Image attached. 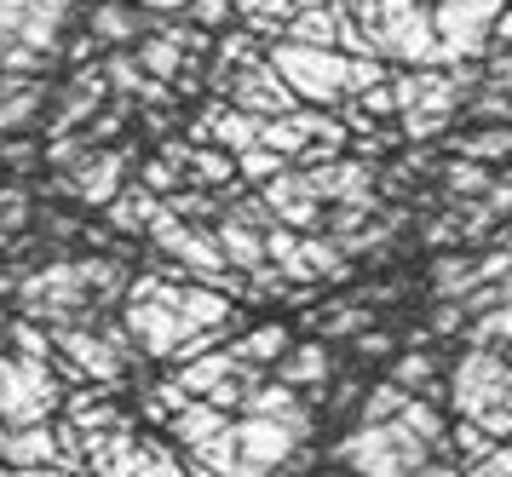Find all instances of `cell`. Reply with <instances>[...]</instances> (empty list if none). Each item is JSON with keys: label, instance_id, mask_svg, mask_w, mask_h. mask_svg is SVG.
Instances as JSON below:
<instances>
[{"label": "cell", "instance_id": "1", "mask_svg": "<svg viewBox=\"0 0 512 477\" xmlns=\"http://www.w3.org/2000/svg\"><path fill=\"white\" fill-rule=\"evenodd\" d=\"M271 69L282 75V87L305 98V104H334L346 92V58L328 52V46H294L277 41L271 46Z\"/></svg>", "mask_w": 512, "mask_h": 477}, {"label": "cell", "instance_id": "2", "mask_svg": "<svg viewBox=\"0 0 512 477\" xmlns=\"http://www.w3.org/2000/svg\"><path fill=\"white\" fill-rule=\"evenodd\" d=\"M495 18H501V0H438V12H432V29H438V58L484 52Z\"/></svg>", "mask_w": 512, "mask_h": 477}, {"label": "cell", "instance_id": "3", "mask_svg": "<svg viewBox=\"0 0 512 477\" xmlns=\"http://www.w3.org/2000/svg\"><path fill=\"white\" fill-rule=\"evenodd\" d=\"M512 391V368L501 357H489V351H466L461 363H455V409L478 426L489 409H501Z\"/></svg>", "mask_w": 512, "mask_h": 477}, {"label": "cell", "instance_id": "4", "mask_svg": "<svg viewBox=\"0 0 512 477\" xmlns=\"http://www.w3.org/2000/svg\"><path fill=\"white\" fill-rule=\"evenodd\" d=\"M231 98H236V110H242V115H259V121H277V115L300 110V98L282 87V75L271 64H248V69H242V75H236V87H231Z\"/></svg>", "mask_w": 512, "mask_h": 477}, {"label": "cell", "instance_id": "5", "mask_svg": "<svg viewBox=\"0 0 512 477\" xmlns=\"http://www.w3.org/2000/svg\"><path fill=\"white\" fill-rule=\"evenodd\" d=\"M121 173H127V156L121 150H93V156H81L64 173V190L81 196L87 207H110L121 196Z\"/></svg>", "mask_w": 512, "mask_h": 477}, {"label": "cell", "instance_id": "6", "mask_svg": "<svg viewBox=\"0 0 512 477\" xmlns=\"http://www.w3.org/2000/svg\"><path fill=\"white\" fill-rule=\"evenodd\" d=\"M127 334L150 351V357H173V351H185V322L173 305H150V299H133L127 305Z\"/></svg>", "mask_w": 512, "mask_h": 477}, {"label": "cell", "instance_id": "7", "mask_svg": "<svg viewBox=\"0 0 512 477\" xmlns=\"http://www.w3.org/2000/svg\"><path fill=\"white\" fill-rule=\"evenodd\" d=\"M265 207L282 225H294V236H311L323 225V202L305 190V179H265Z\"/></svg>", "mask_w": 512, "mask_h": 477}, {"label": "cell", "instance_id": "8", "mask_svg": "<svg viewBox=\"0 0 512 477\" xmlns=\"http://www.w3.org/2000/svg\"><path fill=\"white\" fill-rule=\"evenodd\" d=\"M305 190L317 202H351V207H369V173L363 167H311L305 173Z\"/></svg>", "mask_w": 512, "mask_h": 477}, {"label": "cell", "instance_id": "9", "mask_svg": "<svg viewBox=\"0 0 512 477\" xmlns=\"http://www.w3.org/2000/svg\"><path fill=\"white\" fill-rule=\"evenodd\" d=\"M58 345L70 351L75 363L98 374V380H121V351L116 340H104V334H87V328H58Z\"/></svg>", "mask_w": 512, "mask_h": 477}, {"label": "cell", "instance_id": "10", "mask_svg": "<svg viewBox=\"0 0 512 477\" xmlns=\"http://www.w3.org/2000/svg\"><path fill=\"white\" fill-rule=\"evenodd\" d=\"M236 443H242V455H248V472H254V466H282V460H288V449H294V437L282 432V426L254 420V414L236 426Z\"/></svg>", "mask_w": 512, "mask_h": 477}, {"label": "cell", "instance_id": "11", "mask_svg": "<svg viewBox=\"0 0 512 477\" xmlns=\"http://www.w3.org/2000/svg\"><path fill=\"white\" fill-rule=\"evenodd\" d=\"M179 322H185V334H219V322L231 317V305H225V294H213V288H179Z\"/></svg>", "mask_w": 512, "mask_h": 477}, {"label": "cell", "instance_id": "12", "mask_svg": "<svg viewBox=\"0 0 512 477\" xmlns=\"http://www.w3.org/2000/svg\"><path fill=\"white\" fill-rule=\"evenodd\" d=\"M41 98H47V87H41V81L6 75V81H0V138L18 133V127H29V115L41 110Z\"/></svg>", "mask_w": 512, "mask_h": 477}, {"label": "cell", "instance_id": "13", "mask_svg": "<svg viewBox=\"0 0 512 477\" xmlns=\"http://www.w3.org/2000/svg\"><path fill=\"white\" fill-rule=\"evenodd\" d=\"M196 46H202V35H150L139 46V69L156 75V81H167V75L185 69V52H196Z\"/></svg>", "mask_w": 512, "mask_h": 477}, {"label": "cell", "instance_id": "14", "mask_svg": "<svg viewBox=\"0 0 512 477\" xmlns=\"http://www.w3.org/2000/svg\"><path fill=\"white\" fill-rule=\"evenodd\" d=\"M64 18H70V0H35V12H29V23L18 29V41H12V46H29V52L41 58V52H52V46H58Z\"/></svg>", "mask_w": 512, "mask_h": 477}, {"label": "cell", "instance_id": "15", "mask_svg": "<svg viewBox=\"0 0 512 477\" xmlns=\"http://www.w3.org/2000/svg\"><path fill=\"white\" fill-rule=\"evenodd\" d=\"M213 242H219V253H225V259H236L242 271H254V276L265 271V236H259V230L219 219V225H213Z\"/></svg>", "mask_w": 512, "mask_h": 477}, {"label": "cell", "instance_id": "16", "mask_svg": "<svg viewBox=\"0 0 512 477\" xmlns=\"http://www.w3.org/2000/svg\"><path fill=\"white\" fill-rule=\"evenodd\" d=\"M213 127V144H219V156L231 150V156H248L259 150V115H242V110H213L208 115Z\"/></svg>", "mask_w": 512, "mask_h": 477}, {"label": "cell", "instance_id": "17", "mask_svg": "<svg viewBox=\"0 0 512 477\" xmlns=\"http://www.w3.org/2000/svg\"><path fill=\"white\" fill-rule=\"evenodd\" d=\"M328 380V351L323 345H294V351H282V386L300 391V386H317Z\"/></svg>", "mask_w": 512, "mask_h": 477}, {"label": "cell", "instance_id": "18", "mask_svg": "<svg viewBox=\"0 0 512 477\" xmlns=\"http://www.w3.org/2000/svg\"><path fill=\"white\" fill-rule=\"evenodd\" d=\"M156 213H162V207H156V196H150L144 184H127L116 202H110V225H116V230H144Z\"/></svg>", "mask_w": 512, "mask_h": 477}, {"label": "cell", "instance_id": "19", "mask_svg": "<svg viewBox=\"0 0 512 477\" xmlns=\"http://www.w3.org/2000/svg\"><path fill=\"white\" fill-rule=\"evenodd\" d=\"M334 35H340V18H334L328 6H311V12H300V18L288 23V35H282V41H294V46H328V52H334Z\"/></svg>", "mask_w": 512, "mask_h": 477}, {"label": "cell", "instance_id": "20", "mask_svg": "<svg viewBox=\"0 0 512 477\" xmlns=\"http://www.w3.org/2000/svg\"><path fill=\"white\" fill-rule=\"evenodd\" d=\"M282 351H288V334H282V322H265V328H254L248 340L236 345L231 357L242 368H254V363H282Z\"/></svg>", "mask_w": 512, "mask_h": 477}, {"label": "cell", "instance_id": "21", "mask_svg": "<svg viewBox=\"0 0 512 477\" xmlns=\"http://www.w3.org/2000/svg\"><path fill=\"white\" fill-rule=\"evenodd\" d=\"M231 374H236V357H231V351H213V357H202V363L179 368V386H185V391H219Z\"/></svg>", "mask_w": 512, "mask_h": 477}, {"label": "cell", "instance_id": "22", "mask_svg": "<svg viewBox=\"0 0 512 477\" xmlns=\"http://www.w3.org/2000/svg\"><path fill=\"white\" fill-rule=\"evenodd\" d=\"M93 35H98V41H139L144 18L133 12V6L110 0V6H98V12H93Z\"/></svg>", "mask_w": 512, "mask_h": 477}, {"label": "cell", "instance_id": "23", "mask_svg": "<svg viewBox=\"0 0 512 477\" xmlns=\"http://www.w3.org/2000/svg\"><path fill=\"white\" fill-rule=\"evenodd\" d=\"M104 81H110L116 92H139V98H150V104H162V81H150L133 58H110V64H104Z\"/></svg>", "mask_w": 512, "mask_h": 477}, {"label": "cell", "instance_id": "24", "mask_svg": "<svg viewBox=\"0 0 512 477\" xmlns=\"http://www.w3.org/2000/svg\"><path fill=\"white\" fill-rule=\"evenodd\" d=\"M495 156H512V127H484V133L461 138V161H495Z\"/></svg>", "mask_w": 512, "mask_h": 477}, {"label": "cell", "instance_id": "25", "mask_svg": "<svg viewBox=\"0 0 512 477\" xmlns=\"http://www.w3.org/2000/svg\"><path fill=\"white\" fill-rule=\"evenodd\" d=\"M0 455L18 460V466H35V460H52V432H18V437H0Z\"/></svg>", "mask_w": 512, "mask_h": 477}, {"label": "cell", "instance_id": "26", "mask_svg": "<svg viewBox=\"0 0 512 477\" xmlns=\"http://www.w3.org/2000/svg\"><path fill=\"white\" fill-rule=\"evenodd\" d=\"M173 426H179V437H190V443H208V437L225 432V420L213 409H202V403H185V414H179Z\"/></svg>", "mask_w": 512, "mask_h": 477}, {"label": "cell", "instance_id": "27", "mask_svg": "<svg viewBox=\"0 0 512 477\" xmlns=\"http://www.w3.org/2000/svg\"><path fill=\"white\" fill-rule=\"evenodd\" d=\"M236 6H242L248 18H259V23H282V18L294 23L300 12H311L317 0H236Z\"/></svg>", "mask_w": 512, "mask_h": 477}, {"label": "cell", "instance_id": "28", "mask_svg": "<svg viewBox=\"0 0 512 477\" xmlns=\"http://www.w3.org/2000/svg\"><path fill=\"white\" fill-rule=\"evenodd\" d=\"M466 288H478V265H472V259H443L438 265V294L455 299V294H466Z\"/></svg>", "mask_w": 512, "mask_h": 477}, {"label": "cell", "instance_id": "29", "mask_svg": "<svg viewBox=\"0 0 512 477\" xmlns=\"http://www.w3.org/2000/svg\"><path fill=\"white\" fill-rule=\"evenodd\" d=\"M185 167H190V173H196L202 184H225V179L236 173V161H231V156H219V150H190Z\"/></svg>", "mask_w": 512, "mask_h": 477}, {"label": "cell", "instance_id": "30", "mask_svg": "<svg viewBox=\"0 0 512 477\" xmlns=\"http://www.w3.org/2000/svg\"><path fill=\"white\" fill-rule=\"evenodd\" d=\"M449 184H455L461 196H484V190H489V173L478 167V161H449Z\"/></svg>", "mask_w": 512, "mask_h": 477}, {"label": "cell", "instance_id": "31", "mask_svg": "<svg viewBox=\"0 0 512 477\" xmlns=\"http://www.w3.org/2000/svg\"><path fill=\"white\" fill-rule=\"evenodd\" d=\"M392 386H397V391H409V386H432V357H397Z\"/></svg>", "mask_w": 512, "mask_h": 477}, {"label": "cell", "instance_id": "32", "mask_svg": "<svg viewBox=\"0 0 512 477\" xmlns=\"http://www.w3.org/2000/svg\"><path fill=\"white\" fill-rule=\"evenodd\" d=\"M133 184H144L150 196H173V190H179V173H173L167 161H150V167H144V179H133Z\"/></svg>", "mask_w": 512, "mask_h": 477}, {"label": "cell", "instance_id": "33", "mask_svg": "<svg viewBox=\"0 0 512 477\" xmlns=\"http://www.w3.org/2000/svg\"><path fill=\"white\" fill-rule=\"evenodd\" d=\"M277 167H282V156H271V150H248V156L236 161L242 179H265V173H277Z\"/></svg>", "mask_w": 512, "mask_h": 477}, {"label": "cell", "instance_id": "34", "mask_svg": "<svg viewBox=\"0 0 512 477\" xmlns=\"http://www.w3.org/2000/svg\"><path fill=\"white\" fill-rule=\"evenodd\" d=\"M225 12H231V0H190V18L196 23H225Z\"/></svg>", "mask_w": 512, "mask_h": 477}, {"label": "cell", "instance_id": "35", "mask_svg": "<svg viewBox=\"0 0 512 477\" xmlns=\"http://www.w3.org/2000/svg\"><path fill=\"white\" fill-rule=\"evenodd\" d=\"M24 219H29V202H24V196H0V225L18 230Z\"/></svg>", "mask_w": 512, "mask_h": 477}, {"label": "cell", "instance_id": "36", "mask_svg": "<svg viewBox=\"0 0 512 477\" xmlns=\"http://www.w3.org/2000/svg\"><path fill=\"white\" fill-rule=\"evenodd\" d=\"M449 121V115H426V110H409V138H432Z\"/></svg>", "mask_w": 512, "mask_h": 477}, {"label": "cell", "instance_id": "37", "mask_svg": "<svg viewBox=\"0 0 512 477\" xmlns=\"http://www.w3.org/2000/svg\"><path fill=\"white\" fill-rule=\"evenodd\" d=\"M369 322V311H334V322H328V334H357Z\"/></svg>", "mask_w": 512, "mask_h": 477}, {"label": "cell", "instance_id": "38", "mask_svg": "<svg viewBox=\"0 0 512 477\" xmlns=\"http://www.w3.org/2000/svg\"><path fill=\"white\" fill-rule=\"evenodd\" d=\"M455 443H461L466 455H484V449H489V437H484V432H478V426H472V420H466L461 432H455Z\"/></svg>", "mask_w": 512, "mask_h": 477}, {"label": "cell", "instance_id": "39", "mask_svg": "<svg viewBox=\"0 0 512 477\" xmlns=\"http://www.w3.org/2000/svg\"><path fill=\"white\" fill-rule=\"evenodd\" d=\"M478 334H501V340H512V305H501L495 317H484V328Z\"/></svg>", "mask_w": 512, "mask_h": 477}, {"label": "cell", "instance_id": "40", "mask_svg": "<svg viewBox=\"0 0 512 477\" xmlns=\"http://www.w3.org/2000/svg\"><path fill=\"white\" fill-rule=\"evenodd\" d=\"M489 87H512V52H507V58H495V64H489Z\"/></svg>", "mask_w": 512, "mask_h": 477}, {"label": "cell", "instance_id": "41", "mask_svg": "<svg viewBox=\"0 0 512 477\" xmlns=\"http://www.w3.org/2000/svg\"><path fill=\"white\" fill-rule=\"evenodd\" d=\"M495 35H501V41H512V12H501V18H495Z\"/></svg>", "mask_w": 512, "mask_h": 477}, {"label": "cell", "instance_id": "42", "mask_svg": "<svg viewBox=\"0 0 512 477\" xmlns=\"http://www.w3.org/2000/svg\"><path fill=\"white\" fill-rule=\"evenodd\" d=\"M150 12H173V6H190V0H144Z\"/></svg>", "mask_w": 512, "mask_h": 477}, {"label": "cell", "instance_id": "43", "mask_svg": "<svg viewBox=\"0 0 512 477\" xmlns=\"http://www.w3.org/2000/svg\"><path fill=\"white\" fill-rule=\"evenodd\" d=\"M12 288H18V282H12V271H0V294H12Z\"/></svg>", "mask_w": 512, "mask_h": 477}, {"label": "cell", "instance_id": "44", "mask_svg": "<svg viewBox=\"0 0 512 477\" xmlns=\"http://www.w3.org/2000/svg\"><path fill=\"white\" fill-rule=\"evenodd\" d=\"M29 477H47V472H29Z\"/></svg>", "mask_w": 512, "mask_h": 477}]
</instances>
